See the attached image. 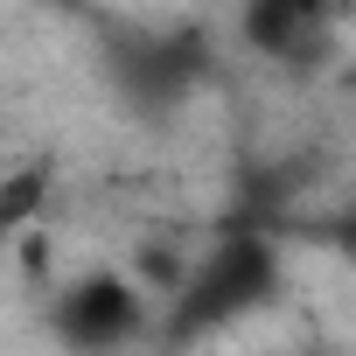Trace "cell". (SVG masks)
I'll return each mask as SVG.
<instances>
[{
    "label": "cell",
    "instance_id": "cell-1",
    "mask_svg": "<svg viewBox=\"0 0 356 356\" xmlns=\"http://www.w3.org/2000/svg\"><path fill=\"white\" fill-rule=\"evenodd\" d=\"M280 286V252L259 238V231H238L224 245H210V259L196 273H182V286H175V335H210L252 307H266Z\"/></svg>",
    "mask_w": 356,
    "mask_h": 356
},
{
    "label": "cell",
    "instance_id": "cell-2",
    "mask_svg": "<svg viewBox=\"0 0 356 356\" xmlns=\"http://www.w3.org/2000/svg\"><path fill=\"white\" fill-rule=\"evenodd\" d=\"M49 328H56V342H70V349H112V342H133V335L147 328V286L126 280V273H84L77 286L56 293Z\"/></svg>",
    "mask_w": 356,
    "mask_h": 356
},
{
    "label": "cell",
    "instance_id": "cell-3",
    "mask_svg": "<svg viewBox=\"0 0 356 356\" xmlns=\"http://www.w3.org/2000/svg\"><path fill=\"white\" fill-rule=\"evenodd\" d=\"M342 0H245V42L266 49L273 63H307L328 49V29Z\"/></svg>",
    "mask_w": 356,
    "mask_h": 356
},
{
    "label": "cell",
    "instance_id": "cell-4",
    "mask_svg": "<svg viewBox=\"0 0 356 356\" xmlns=\"http://www.w3.org/2000/svg\"><path fill=\"white\" fill-rule=\"evenodd\" d=\"M49 203V175L42 168H15V175H0V238H15L42 217Z\"/></svg>",
    "mask_w": 356,
    "mask_h": 356
},
{
    "label": "cell",
    "instance_id": "cell-5",
    "mask_svg": "<svg viewBox=\"0 0 356 356\" xmlns=\"http://www.w3.org/2000/svg\"><path fill=\"white\" fill-rule=\"evenodd\" d=\"M15 245H22V273L29 280H49V238L29 224V231H15Z\"/></svg>",
    "mask_w": 356,
    "mask_h": 356
},
{
    "label": "cell",
    "instance_id": "cell-6",
    "mask_svg": "<svg viewBox=\"0 0 356 356\" xmlns=\"http://www.w3.org/2000/svg\"><path fill=\"white\" fill-rule=\"evenodd\" d=\"M328 238H335V252H349V259H356V210H342V217L328 224Z\"/></svg>",
    "mask_w": 356,
    "mask_h": 356
}]
</instances>
